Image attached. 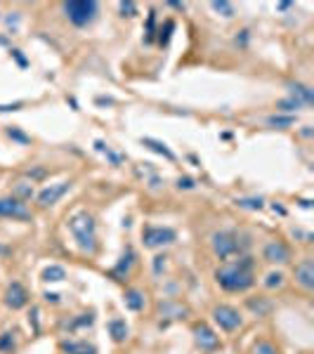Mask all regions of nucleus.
Masks as SVG:
<instances>
[{"label":"nucleus","mask_w":314,"mask_h":354,"mask_svg":"<svg viewBox=\"0 0 314 354\" xmlns=\"http://www.w3.org/2000/svg\"><path fill=\"white\" fill-rule=\"evenodd\" d=\"M215 281L227 293H244L255 286V260L251 255H239L237 262L215 270Z\"/></svg>","instance_id":"f257e3e1"},{"label":"nucleus","mask_w":314,"mask_h":354,"mask_svg":"<svg viewBox=\"0 0 314 354\" xmlns=\"http://www.w3.org/2000/svg\"><path fill=\"white\" fill-rule=\"evenodd\" d=\"M69 229L83 253H88V255L97 253V222H95V217L90 213L81 210L76 215H71Z\"/></svg>","instance_id":"f03ea898"},{"label":"nucleus","mask_w":314,"mask_h":354,"mask_svg":"<svg viewBox=\"0 0 314 354\" xmlns=\"http://www.w3.org/2000/svg\"><path fill=\"white\" fill-rule=\"evenodd\" d=\"M64 15L73 26L83 29V26H90L97 19L100 5L95 0H71V3H64Z\"/></svg>","instance_id":"7ed1b4c3"},{"label":"nucleus","mask_w":314,"mask_h":354,"mask_svg":"<svg viewBox=\"0 0 314 354\" xmlns=\"http://www.w3.org/2000/svg\"><path fill=\"white\" fill-rule=\"evenodd\" d=\"M241 236L237 231H215L210 236V246H213V253L220 257V260H229L234 255H244L246 243H241Z\"/></svg>","instance_id":"20e7f679"},{"label":"nucleus","mask_w":314,"mask_h":354,"mask_svg":"<svg viewBox=\"0 0 314 354\" xmlns=\"http://www.w3.org/2000/svg\"><path fill=\"white\" fill-rule=\"evenodd\" d=\"M177 231L173 227H161V224H146L142 229V241L146 248H163L175 243Z\"/></svg>","instance_id":"39448f33"},{"label":"nucleus","mask_w":314,"mask_h":354,"mask_svg":"<svg viewBox=\"0 0 314 354\" xmlns=\"http://www.w3.org/2000/svg\"><path fill=\"white\" fill-rule=\"evenodd\" d=\"M213 321L220 326V331L234 333L237 328L244 326V316L239 314V309L231 307V305H217L213 309Z\"/></svg>","instance_id":"423d86ee"},{"label":"nucleus","mask_w":314,"mask_h":354,"mask_svg":"<svg viewBox=\"0 0 314 354\" xmlns=\"http://www.w3.org/2000/svg\"><path fill=\"white\" fill-rule=\"evenodd\" d=\"M262 257L269 264H288L293 253H291V246L284 243V241H267L265 248H262Z\"/></svg>","instance_id":"0eeeda50"},{"label":"nucleus","mask_w":314,"mask_h":354,"mask_svg":"<svg viewBox=\"0 0 314 354\" xmlns=\"http://www.w3.org/2000/svg\"><path fill=\"white\" fill-rule=\"evenodd\" d=\"M0 217H10V220H31V210L26 208V203L15 196H8V199H0Z\"/></svg>","instance_id":"6e6552de"},{"label":"nucleus","mask_w":314,"mask_h":354,"mask_svg":"<svg viewBox=\"0 0 314 354\" xmlns=\"http://www.w3.org/2000/svg\"><path fill=\"white\" fill-rule=\"evenodd\" d=\"M71 185H73V182L66 180V182H57V185L45 187V189L38 194V206H40V208H50V206H54V203H57V201H59L61 196L71 189Z\"/></svg>","instance_id":"1a4fd4ad"},{"label":"nucleus","mask_w":314,"mask_h":354,"mask_svg":"<svg viewBox=\"0 0 314 354\" xmlns=\"http://www.w3.org/2000/svg\"><path fill=\"white\" fill-rule=\"evenodd\" d=\"M194 340H196V345H199L201 349H206V352L220 347V338L215 335V331L208 323H196V326H194Z\"/></svg>","instance_id":"9d476101"},{"label":"nucleus","mask_w":314,"mask_h":354,"mask_svg":"<svg viewBox=\"0 0 314 354\" xmlns=\"http://www.w3.org/2000/svg\"><path fill=\"white\" fill-rule=\"evenodd\" d=\"M5 305L10 309H22L29 305V291L22 286V281H12L5 291Z\"/></svg>","instance_id":"9b49d317"},{"label":"nucleus","mask_w":314,"mask_h":354,"mask_svg":"<svg viewBox=\"0 0 314 354\" xmlns=\"http://www.w3.org/2000/svg\"><path fill=\"white\" fill-rule=\"evenodd\" d=\"M295 284L302 291H312L314 288V262L312 257H305L295 264Z\"/></svg>","instance_id":"f8f14e48"},{"label":"nucleus","mask_w":314,"mask_h":354,"mask_svg":"<svg viewBox=\"0 0 314 354\" xmlns=\"http://www.w3.org/2000/svg\"><path fill=\"white\" fill-rule=\"evenodd\" d=\"M135 264V250L132 248H125V253H123L121 262L116 264L114 270H111V277L116 279V281H123V279H128V274H130V267Z\"/></svg>","instance_id":"ddd939ff"},{"label":"nucleus","mask_w":314,"mask_h":354,"mask_svg":"<svg viewBox=\"0 0 314 354\" xmlns=\"http://www.w3.org/2000/svg\"><path fill=\"white\" fill-rule=\"evenodd\" d=\"M61 349L66 354H97V347L85 342V340H64Z\"/></svg>","instance_id":"4468645a"},{"label":"nucleus","mask_w":314,"mask_h":354,"mask_svg":"<svg viewBox=\"0 0 314 354\" xmlns=\"http://www.w3.org/2000/svg\"><path fill=\"white\" fill-rule=\"evenodd\" d=\"M123 302L130 312H142L144 309V293L137 291V288H128L125 295H123Z\"/></svg>","instance_id":"2eb2a0df"},{"label":"nucleus","mask_w":314,"mask_h":354,"mask_svg":"<svg viewBox=\"0 0 314 354\" xmlns=\"http://www.w3.org/2000/svg\"><path fill=\"white\" fill-rule=\"evenodd\" d=\"M107 328H109V335H111V340H114V342H118V345L128 340V323H125V319H111Z\"/></svg>","instance_id":"dca6fc26"},{"label":"nucleus","mask_w":314,"mask_h":354,"mask_svg":"<svg viewBox=\"0 0 314 354\" xmlns=\"http://www.w3.org/2000/svg\"><path fill=\"white\" fill-rule=\"evenodd\" d=\"M288 87L293 90V100H298L300 104H305V107H309L314 102V93L312 87H307V85L302 83H288Z\"/></svg>","instance_id":"f3484780"},{"label":"nucleus","mask_w":314,"mask_h":354,"mask_svg":"<svg viewBox=\"0 0 314 354\" xmlns=\"http://www.w3.org/2000/svg\"><path fill=\"white\" fill-rule=\"evenodd\" d=\"M43 281H47V284H59V281H64L66 279V270L64 267H59V264H50V267H45L43 270Z\"/></svg>","instance_id":"a211bd4d"},{"label":"nucleus","mask_w":314,"mask_h":354,"mask_svg":"<svg viewBox=\"0 0 314 354\" xmlns=\"http://www.w3.org/2000/svg\"><path fill=\"white\" fill-rule=\"evenodd\" d=\"M246 305H248V309H251L253 314H258V316H267L269 312H272V307H274V305H272L267 298H258V300H255V298H251Z\"/></svg>","instance_id":"6ab92c4d"},{"label":"nucleus","mask_w":314,"mask_h":354,"mask_svg":"<svg viewBox=\"0 0 314 354\" xmlns=\"http://www.w3.org/2000/svg\"><path fill=\"white\" fill-rule=\"evenodd\" d=\"M159 312H161L163 316H168V319H184V314H187V307L177 305V302H163L161 307H159Z\"/></svg>","instance_id":"aec40b11"},{"label":"nucleus","mask_w":314,"mask_h":354,"mask_svg":"<svg viewBox=\"0 0 314 354\" xmlns=\"http://www.w3.org/2000/svg\"><path fill=\"white\" fill-rule=\"evenodd\" d=\"M142 144H144V146H149V149H151V151H156V154L166 156L168 161H175V154H173V151H170V149H168V146H166V144H163V142H159V139L144 137V139H142Z\"/></svg>","instance_id":"412c9836"},{"label":"nucleus","mask_w":314,"mask_h":354,"mask_svg":"<svg viewBox=\"0 0 314 354\" xmlns=\"http://www.w3.org/2000/svg\"><path fill=\"white\" fill-rule=\"evenodd\" d=\"M284 284H286V277L281 274V272H269L267 277H265V288H269V291L281 288Z\"/></svg>","instance_id":"4be33fe9"},{"label":"nucleus","mask_w":314,"mask_h":354,"mask_svg":"<svg viewBox=\"0 0 314 354\" xmlns=\"http://www.w3.org/2000/svg\"><path fill=\"white\" fill-rule=\"evenodd\" d=\"M295 123V116H269L267 118V125L272 128H291Z\"/></svg>","instance_id":"5701e85b"},{"label":"nucleus","mask_w":314,"mask_h":354,"mask_svg":"<svg viewBox=\"0 0 314 354\" xmlns=\"http://www.w3.org/2000/svg\"><path fill=\"white\" fill-rule=\"evenodd\" d=\"M15 349V331H5L0 335V354H8Z\"/></svg>","instance_id":"b1692460"},{"label":"nucleus","mask_w":314,"mask_h":354,"mask_svg":"<svg viewBox=\"0 0 314 354\" xmlns=\"http://www.w3.org/2000/svg\"><path fill=\"white\" fill-rule=\"evenodd\" d=\"M210 8L215 10V12H222V17H234V5L231 3H227V0H215V3H210Z\"/></svg>","instance_id":"393cba45"},{"label":"nucleus","mask_w":314,"mask_h":354,"mask_svg":"<svg viewBox=\"0 0 314 354\" xmlns=\"http://www.w3.org/2000/svg\"><path fill=\"white\" fill-rule=\"evenodd\" d=\"M253 354H279V349L269 340H258L253 345Z\"/></svg>","instance_id":"a878e982"},{"label":"nucleus","mask_w":314,"mask_h":354,"mask_svg":"<svg viewBox=\"0 0 314 354\" xmlns=\"http://www.w3.org/2000/svg\"><path fill=\"white\" fill-rule=\"evenodd\" d=\"M15 199H19V201H26V199H31L33 196V187L29 185V182H19V185L15 187Z\"/></svg>","instance_id":"bb28decb"},{"label":"nucleus","mask_w":314,"mask_h":354,"mask_svg":"<svg viewBox=\"0 0 314 354\" xmlns=\"http://www.w3.org/2000/svg\"><path fill=\"white\" fill-rule=\"evenodd\" d=\"M241 208H251V210H260L262 206H265V201L262 199H239L237 201Z\"/></svg>","instance_id":"cd10ccee"},{"label":"nucleus","mask_w":314,"mask_h":354,"mask_svg":"<svg viewBox=\"0 0 314 354\" xmlns=\"http://www.w3.org/2000/svg\"><path fill=\"white\" fill-rule=\"evenodd\" d=\"M8 135L15 139V142H19V144H31V137L29 135H24L19 128H8Z\"/></svg>","instance_id":"c85d7f7f"},{"label":"nucleus","mask_w":314,"mask_h":354,"mask_svg":"<svg viewBox=\"0 0 314 354\" xmlns=\"http://www.w3.org/2000/svg\"><path fill=\"white\" fill-rule=\"evenodd\" d=\"M302 104H300L298 100H281V102H276V109H281V111H293V109H300Z\"/></svg>","instance_id":"c756f323"},{"label":"nucleus","mask_w":314,"mask_h":354,"mask_svg":"<svg viewBox=\"0 0 314 354\" xmlns=\"http://www.w3.org/2000/svg\"><path fill=\"white\" fill-rule=\"evenodd\" d=\"M163 270H166V255H156L153 257V274L159 277Z\"/></svg>","instance_id":"7c9ffc66"},{"label":"nucleus","mask_w":314,"mask_h":354,"mask_svg":"<svg viewBox=\"0 0 314 354\" xmlns=\"http://www.w3.org/2000/svg\"><path fill=\"white\" fill-rule=\"evenodd\" d=\"M118 8H121L123 17H135V12H137V5H135V3H121Z\"/></svg>","instance_id":"2f4dec72"},{"label":"nucleus","mask_w":314,"mask_h":354,"mask_svg":"<svg viewBox=\"0 0 314 354\" xmlns=\"http://www.w3.org/2000/svg\"><path fill=\"white\" fill-rule=\"evenodd\" d=\"M177 187H180V189H194L196 182H194L192 177H180V180H177Z\"/></svg>","instance_id":"473e14b6"},{"label":"nucleus","mask_w":314,"mask_h":354,"mask_svg":"<svg viewBox=\"0 0 314 354\" xmlns=\"http://www.w3.org/2000/svg\"><path fill=\"white\" fill-rule=\"evenodd\" d=\"M173 29H175V24H173V22H166V33L161 31V45H166V43H168L170 31H173Z\"/></svg>","instance_id":"72a5a7b5"},{"label":"nucleus","mask_w":314,"mask_h":354,"mask_svg":"<svg viewBox=\"0 0 314 354\" xmlns=\"http://www.w3.org/2000/svg\"><path fill=\"white\" fill-rule=\"evenodd\" d=\"M31 312H33V316H29V321L33 323V331L38 333V309H31Z\"/></svg>","instance_id":"f704fd0d"},{"label":"nucleus","mask_w":314,"mask_h":354,"mask_svg":"<svg viewBox=\"0 0 314 354\" xmlns=\"http://www.w3.org/2000/svg\"><path fill=\"white\" fill-rule=\"evenodd\" d=\"M45 300L47 302H59V295H57V293H45Z\"/></svg>","instance_id":"c9c22d12"},{"label":"nucleus","mask_w":314,"mask_h":354,"mask_svg":"<svg viewBox=\"0 0 314 354\" xmlns=\"http://www.w3.org/2000/svg\"><path fill=\"white\" fill-rule=\"evenodd\" d=\"M272 210H274V213H279V215H286V210L281 208V206H272Z\"/></svg>","instance_id":"e433bc0d"}]
</instances>
